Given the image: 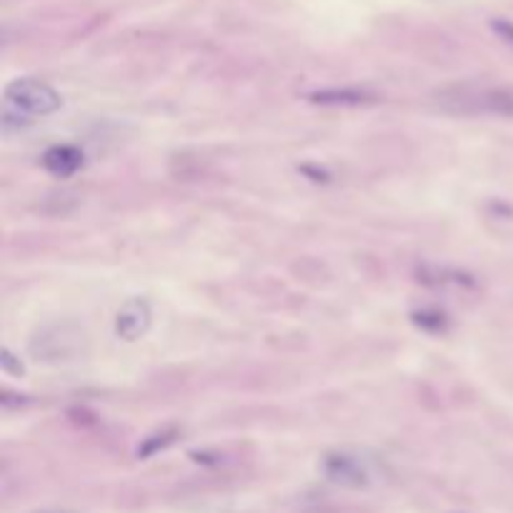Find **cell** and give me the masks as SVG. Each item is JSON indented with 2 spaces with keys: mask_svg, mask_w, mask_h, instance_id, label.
Masks as SVG:
<instances>
[{
  "mask_svg": "<svg viewBox=\"0 0 513 513\" xmlns=\"http://www.w3.org/2000/svg\"><path fill=\"white\" fill-rule=\"evenodd\" d=\"M60 108V96L48 83L33 78L13 81L5 91V108H3V128L11 131L13 123L18 128L28 126L40 116H50Z\"/></svg>",
  "mask_w": 513,
  "mask_h": 513,
  "instance_id": "1",
  "label": "cell"
},
{
  "mask_svg": "<svg viewBox=\"0 0 513 513\" xmlns=\"http://www.w3.org/2000/svg\"><path fill=\"white\" fill-rule=\"evenodd\" d=\"M83 331L71 326H50L30 341V353L38 361H68L78 353Z\"/></svg>",
  "mask_w": 513,
  "mask_h": 513,
  "instance_id": "2",
  "label": "cell"
},
{
  "mask_svg": "<svg viewBox=\"0 0 513 513\" xmlns=\"http://www.w3.org/2000/svg\"><path fill=\"white\" fill-rule=\"evenodd\" d=\"M48 513H58V511H48Z\"/></svg>",
  "mask_w": 513,
  "mask_h": 513,
  "instance_id": "6",
  "label": "cell"
},
{
  "mask_svg": "<svg viewBox=\"0 0 513 513\" xmlns=\"http://www.w3.org/2000/svg\"><path fill=\"white\" fill-rule=\"evenodd\" d=\"M151 326V306L145 300L135 299L128 300L123 309L118 310V318H116V334L126 341H135L148 331Z\"/></svg>",
  "mask_w": 513,
  "mask_h": 513,
  "instance_id": "4",
  "label": "cell"
},
{
  "mask_svg": "<svg viewBox=\"0 0 513 513\" xmlns=\"http://www.w3.org/2000/svg\"><path fill=\"white\" fill-rule=\"evenodd\" d=\"M83 166V153L73 145H53L43 155V168L56 178H71Z\"/></svg>",
  "mask_w": 513,
  "mask_h": 513,
  "instance_id": "5",
  "label": "cell"
},
{
  "mask_svg": "<svg viewBox=\"0 0 513 513\" xmlns=\"http://www.w3.org/2000/svg\"><path fill=\"white\" fill-rule=\"evenodd\" d=\"M326 476L341 483V486H366L370 478V468L359 456H351L346 451H338L326 458Z\"/></svg>",
  "mask_w": 513,
  "mask_h": 513,
  "instance_id": "3",
  "label": "cell"
}]
</instances>
